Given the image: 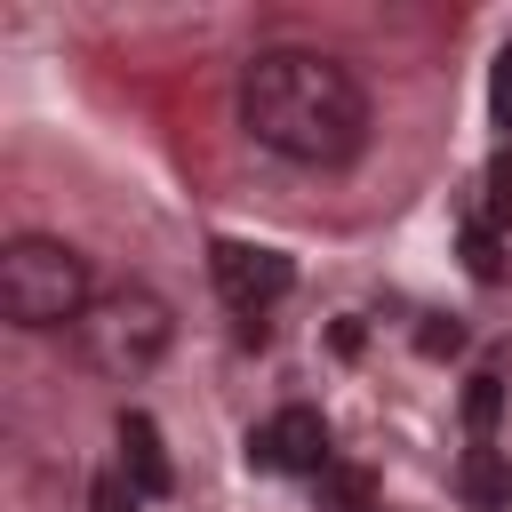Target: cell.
I'll list each match as a JSON object with an SVG mask.
<instances>
[{"instance_id":"1","label":"cell","mask_w":512,"mask_h":512,"mask_svg":"<svg viewBox=\"0 0 512 512\" xmlns=\"http://www.w3.org/2000/svg\"><path fill=\"white\" fill-rule=\"evenodd\" d=\"M240 128L296 168H344L368 144V96L320 48H264L240 72Z\"/></svg>"},{"instance_id":"2","label":"cell","mask_w":512,"mask_h":512,"mask_svg":"<svg viewBox=\"0 0 512 512\" xmlns=\"http://www.w3.org/2000/svg\"><path fill=\"white\" fill-rule=\"evenodd\" d=\"M96 304L88 288V256L72 240H48V232H16L0 248V312L16 328H80V312Z\"/></svg>"},{"instance_id":"3","label":"cell","mask_w":512,"mask_h":512,"mask_svg":"<svg viewBox=\"0 0 512 512\" xmlns=\"http://www.w3.org/2000/svg\"><path fill=\"white\" fill-rule=\"evenodd\" d=\"M80 360L104 376V384H136V376H152L160 360H168V344H176V320H168V304L152 296V288H104L88 312H80Z\"/></svg>"},{"instance_id":"4","label":"cell","mask_w":512,"mask_h":512,"mask_svg":"<svg viewBox=\"0 0 512 512\" xmlns=\"http://www.w3.org/2000/svg\"><path fill=\"white\" fill-rule=\"evenodd\" d=\"M208 272H216V288H224L232 312H264V304H280L296 288V264L280 248H264V240H216Z\"/></svg>"},{"instance_id":"5","label":"cell","mask_w":512,"mask_h":512,"mask_svg":"<svg viewBox=\"0 0 512 512\" xmlns=\"http://www.w3.org/2000/svg\"><path fill=\"white\" fill-rule=\"evenodd\" d=\"M248 464L256 472H328V424L320 408H280L248 432Z\"/></svg>"},{"instance_id":"6","label":"cell","mask_w":512,"mask_h":512,"mask_svg":"<svg viewBox=\"0 0 512 512\" xmlns=\"http://www.w3.org/2000/svg\"><path fill=\"white\" fill-rule=\"evenodd\" d=\"M120 472H128V488H136V496H168V488H176V464H168L160 424H152L144 408H128V416H120Z\"/></svg>"},{"instance_id":"7","label":"cell","mask_w":512,"mask_h":512,"mask_svg":"<svg viewBox=\"0 0 512 512\" xmlns=\"http://www.w3.org/2000/svg\"><path fill=\"white\" fill-rule=\"evenodd\" d=\"M456 496H464L472 512H504V504H512V456H504L496 440H472L464 464H456Z\"/></svg>"},{"instance_id":"8","label":"cell","mask_w":512,"mask_h":512,"mask_svg":"<svg viewBox=\"0 0 512 512\" xmlns=\"http://www.w3.org/2000/svg\"><path fill=\"white\" fill-rule=\"evenodd\" d=\"M464 264H472V280H504V240H496L480 216L464 224Z\"/></svg>"},{"instance_id":"9","label":"cell","mask_w":512,"mask_h":512,"mask_svg":"<svg viewBox=\"0 0 512 512\" xmlns=\"http://www.w3.org/2000/svg\"><path fill=\"white\" fill-rule=\"evenodd\" d=\"M496 416H504V384H496V376H472V384H464V424L488 440V424H496Z\"/></svg>"},{"instance_id":"10","label":"cell","mask_w":512,"mask_h":512,"mask_svg":"<svg viewBox=\"0 0 512 512\" xmlns=\"http://www.w3.org/2000/svg\"><path fill=\"white\" fill-rule=\"evenodd\" d=\"M320 504H336V512H360V504H368V472H344V464H328V472H320Z\"/></svg>"},{"instance_id":"11","label":"cell","mask_w":512,"mask_h":512,"mask_svg":"<svg viewBox=\"0 0 512 512\" xmlns=\"http://www.w3.org/2000/svg\"><path fill=\"white\" fill-rule=\"evenodd\" d=\"M488 112H496V128L512 136V48L488 64Z\"/></svg>"},{"instance_id":"12","label":"cell","mask_w":512,"mask_h":512,"mask_svg":"<svg viewBox=\"0 0 512 512\" xmlns=\"http://www.w3.org/2000/svg\"><path fill=\"white\" fill-rule=\"evenodd\" d=\"M480 224H488V232H496V224H512V160H496V168H488V216H480Z\"/></svg>"},{"instance_id":"13","label":"cell","mask_w":512,"mask_h":512,"mask_svg":"<svg viewBox=\"0 0 512 512\" xmlns=\"http://www.w3.org/2000/svg\"><path fill=\"white\" fill-rule=\"evenodd\" d=\"M88 512H136V488H128V472H104V480H96V496H88Z\"/></svg>"},{"instance_id":"14","label":"cell","mask_w":512,"mask_h":512,"mask_svg":"<svg viewBox=\"0 0 512 512\" xmlns=\"http://www.w3.org/2000/svg\"><path fill=\"white\" fill-rule=\"evenodd\" d=\"M416 344L440 360V352H456V344H464V328H456V320H432V328H416Z\"/></svg>"}]
</instances>
